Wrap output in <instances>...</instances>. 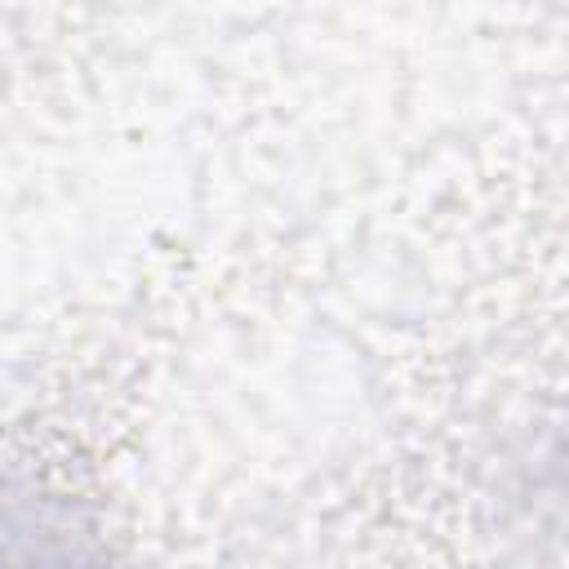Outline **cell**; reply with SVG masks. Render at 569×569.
Returning <instances> with one entry per match:
<instances>
[{"label":"cell","mask_w":569,"mask_h":569,"mask_svg":"<svg viewBox=\"0 0 569 569\" xmlns=\"http://www.w3.org/2000/svg\"><path fill=\"white\" fill-rule=\"evenodd\" d=\"M0 569H111L98 529L58 493L0 485Z\"/></svg>","instance_id":"cell-1"}]
</instances>
